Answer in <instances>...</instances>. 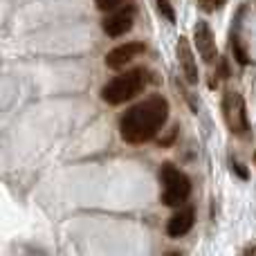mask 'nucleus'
Here are the masks:
<instances>
[{
  "mask_svg": "<svg viewBox=\"0 0 256 256\" xmlns=\"http://www.w3.org/2000/svg\"><path fill=\"white\" fill-rule=\"evenodd\" d=\"M168 120V102L160 94L144 99V102L135 104L128 108L120 122L122 137L128 144H144V142L153 140L158 130L166 124Z\"/></svg>",
  "mask_w": 256,
  "mask_h": 256,
  "instance_id": "f257e3e1",
  "label": "nucleus"
},
{
  "mask_svg": "<svg viewBox=\"0 0 256 256\" xmlns=\"http://www.w3.org/2000/svg\"><path fill=\"white\" fill-rule=\"evenodd\" d=\"M148 84V74H146L144 68H135V70H128L124 74L110 79L106 86L102 88V99L110 106H120V104L128 102V99L137 97L142 90Z\"/></svg>",
  "mask_w": 256,
  "mask_h": 256,
  "instance_id": "f03ea898",
  "label": "nucleus"
},
{
  "mask_svg": "<svg viewBox=\"0 0 256 256\" xmlns=\"http://www.w3.org/2000/svg\"><path fill=\"white\" fill-rule=\"evenodd\" d=\"M160 180H162V202L168 207H180L186 202L191 194V180L186 173H182L171 162H164L160 168Z\"/></svg>",
  "mask_w": 256,
  "mask_h": 256,
  "instance_id": "7ed1b4c3",
  "label": "nucleus"
},
{
  "mask_svg": "<svg viewBox=\"0 0 256 256\" xmlns=\"http://www.w3.org/2000/svg\"><path fill=\"white\" fill-rule=\"evenodd\" d=\"M222 115H225L227 128L234 135L245 137L250 130V122H248V108H245V99L240 92L236 90H227L222 97Z\"/></svg>",
  "mask_w": 256,
  "mask_h": 256,
  "instance_id": "20e7f679",
  "label": "nucleus"
},
{
  "mask_svg": "<svg viewBox=\"0 0 256 256\" xmlns=\"http://www.w3.org/2000/svg\"><path fill=\"white\" fill-rule=\"evenodd\" d=\"M194 40L196 48H198L200 56H202L204 63H214L218 58V50H216V40H214V32L212 27L204 20H198L194 27Z\"/></svg>",
  "mask_w": 256,
  "mask_h": 256,
  "instance_id": "39448f33",
  "label": "nucleus"
},
{
  "mask_svg": "<svg viewBox=\"0 0 256 256\" xmlns=\"http://www.w3.org/2000/svg\"><path fill=\"white\" fill-rule=\"evenodd\" d=\"M132 20H135V9L132 7L117 9V12H112L110 16L104 20V32H106L108 36H112V38H117V36L130 32Z\"/></svg>",
  "mask_w": 256,
  "mask_h": 256,
  "instance_id": "423d86ee",
  "label": "nucleus"
},
{
  "mask_svg": "<svg viewBox=\"0 0 256 256\" xmlns=\"http://www.w3.org/2000/svg\"><path fill=\"white\" fill-rule=\"evenodd\" d=\"M144 43H124L120 45V48L110 50V52L106 54V66L110 68V70H120V68H124L126 63H130L132 58L137 56V54L144 52Z\"/></svg>",
  "mask_w": 256,
  "mask_h": 256,
  "instance_id": "0eeeda50",
  "label": "nucleus"
},
{
  "mask_svg": "<svg viewBox=\"0 0 256 256\" xmlns=\"http://www.w3.org/2000/svg\"><path fill=\"white\" fill-rule=\"evenodd\" d=\"M178 61H180L184 79L189 81V84H198V66H196L194 52H191L189 40H186L184 36H180V40H178Z\"/></svg>",
  "mask_w": 256,
  "mask_h": 256,
  "instance_id": "6e6552de",
  "label": "nucleus"
},
{
  "mask_svg": "<svg viewBox=\"0 0 256 256\" xmlns=\"http://www.w3.org/2000/svg\"><path fill=\"white\" fill-rule=\"evenodd\" d=\"M194 227V209H180L178 214H173L171 220L166 222V234L171 238H180Z\"/></svg>",
  "mask_w": 256,
  "mask_h": 256,
  "instance_id": "1a4fd4ad",
  "label": "nucleus"
},
{
  "mask_svg": "<svg viewBox=\"0 0 256 256\" xmlns=\"http://www.w3.org/2000/svg\"><path fill=\"white\" fill-rule=\"evenodd\" d=\"M232 52H234V58L240 63V66H248L250 63V56H248V52H245V48L240 45L238 36H232Z\"/></svg>",
  "mask_w": 256,
  "mask_h": 256,
  "instance_id": "9d476101",
  "label": "nucleus"
},
{
  "mask_svg": "<svg viewBox=\"0 0 256 256\" xmlns=\"http://www.w3.org/2000/svg\"><path fill=\"white\" fill-rule=\"evenodd\" d=\"M155 2H158V12L162 14L168 22L176 20V12H173V7H171V2H168V0H155Z\"/></svg>",
  "mask_w": 256,
  "mask_h": 256,
  "instance_id": "9b49d317",
  "label": "nucleus"
},
{
  "mask_svg": "<svg viewBox=\"0 0 256 256\" xmlns=\"http://www.w3.org/2000/svg\"><path fill=\"white\" fill-rule=\"evenodd\" d=\"M225 2H227V0H198L200 9H202V12H207V14L218 12V9H220Z\"/></svg>",
  "mask_w": 256,
  "mask_h": 256,
  "instance_id": "f8f14e48",
  "label": "nucleus"
},
{
  "mask_svg": "<svg viewBox=\"0 0 256 256\" xmlns=\"http://www.w3.org/2000/svg\"><path fill=\"white\" fill-rule=\"evenodd\" d=\"M94 2H97V7L102 9V12H115L124 0H94Z\"/></svg>",
  "mask_w": 256,
  "mask_h": 256,
  "instance_id": "ddd939ff",
  "label": "nucleus"
},
{
  "mask_svg": "<svg viewBox=\"0 0 256 256\" xmlns=\"http://www.w3.org/2000/svg\"><path fill=\"white\" fill-rule=\"evenodd\" d=\"M232 166H234V168H236V173H238V176H240V178H248V171H245V168H243V166H240V164H238V162H232Z\"/></svg>",
  "mask_w": 256,
  "mask_h": 256,
  "instance_id": "4468645a",
  "label": "nucleus"
},
{
  "mask_svg": "<svg viewBox=\"0 0 256 256\" xmlns=\"http://www.w3.org/2000/svg\"><path fill=\"white\" fill-rule=\"evenodd\" d=\"M245 254H256V248H248L245 250Z\"/></svg>",
  "mask_w": 256,
  "mask_h": 256,
  "instance_id": "2eb2a0df",
  "label": "nucleus"
}]
</instances>
